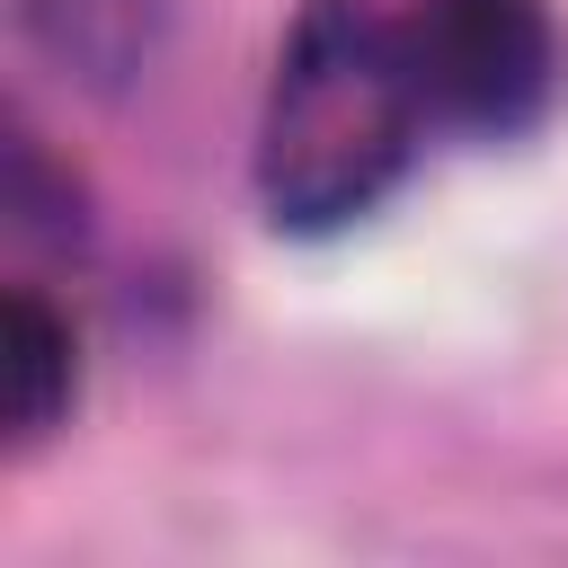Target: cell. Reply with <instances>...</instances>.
Returning <instances> with one entry per match:
<instances>
[{
    "label": "cell",
    "instance_id": "1",
    "mask_svg": "<svg viewBox=\"0 0 568 568\" xmlns=\"http://www.w3.org/2000/svg\"><path fill=\"white\" fill-rule=\"evenodd\" d=\"M426 98L408 71V27L373 0H302L257 106V204L275 231L364 222L417 160Z\"/></svg>",
    "mask_w": 568,
    "mask_h": 568
},
{
    "label": "cell",
    "instance_id": "2",
    "mask_svg": "<svg viewBox=\"0 0 568 568\" xmlns=\"http://www.w3.org/2000/svg\"><path fill=\"white\" fill-rule=\"evenodd\" d=\"M399 27L426 124H453L470 142L532 133L568 89V36L550 0H417Z\"/></svg>",
    "mask_w": 568,
    "mask_h": 568
},
{
    "label": "cell",
    "instance_id": "3",
    "mask_svg": "<svg viewBox=\"0 0 568 568\" xmlns=\"http://www.w3.org/2000/svg\"><path fill=\"white\" fill-rule=\"evenodd\" d=\"M9 18H18L27 53L89 98L142 89L160 62V36H169V0H9Z\"/></svg>",
    "mask_w": 568,
    "mask_h": 568
},
{
    "label": "cell",
    "instance_id": "4",
    "mask_svg": "<svg viewBox=\"0 0 568 568\" xmlns=\"http://www.w3.org/2000/svg\"><path fill=\"white\" fill-rule=\"evenodd\" d=\"M0 382H9V444L18 453L44 444L80 399V337L36 284H9V302H0Z\"/></svg>",
    "mask_w": 568,
    "mask_h": 568
},
{
    "label": "cell",
    "instance_id": "5",
    "mask_svg": "<svg viewBox=\"0 0 568 568\" xmlns=\"http://www.w3.org/2000/svg\"><path fill=\"white\" fill-rule=\"evenodd\" d=\"M0 213L27 248H80L89 240V195L80 178L44 151V133L9 124V169H0Z\"/></svg>",
    "mask_w": 568,
    "mask_h": 568
}]
</instances>
